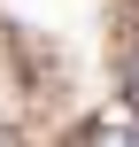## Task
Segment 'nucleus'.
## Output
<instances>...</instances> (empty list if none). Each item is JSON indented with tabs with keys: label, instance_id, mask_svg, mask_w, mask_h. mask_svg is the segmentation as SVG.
Wrapping results in <instances>:
<instances>
[{
	"label": "nucleus",
	"instance_id": "1",
	"mask_svg": "<svg viewBox=\"0 0 139 147\" xmlns=\"http://www.w3.org/2000/svg\"><path fill=\"white\" fill-rule=\"evenodd\" d=\"M77 147H139V124H93Z\"/></svg>",
	"mask_w": 139,
	"mask_h": 147
},
{
	"label": "nucleus",
	"instance_id": "2",
	"mask_svg": "<svg viewBox=\"0 0 139 147\" xmlns=\"http://www.w3.org/2000/svg\"><path fill=\"white\" fill-rule=\"evenodd\" d=\"M116 78H124V93H132V101H139V31H132V39H124V54H116Z\"/></svg>",
	"mask_w": 139,
	"mask_h": 147
},
{
	"label": "nucleus",
	"instance_id": "3",
	"mask_svg": "<svg viewBox=\"0 0 139 147\" xmlns=\"http://www.w3.org/2000/svg\"><path fill=\"white\" fill-rule=\"evenodd\" d=\"M0 147H15V140H8V132H0Z\"/></svg>",
	"mask_w": 139,
	"mask_h": 147
}]
</instances>
